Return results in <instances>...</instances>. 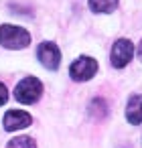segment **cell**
Returning a JSON list of instances; mask_svg holds the SVG:
<instances>
[{"label":"cell","instance_id":"obj_1","mask_svg":"<svg viewBox=\"0 0 142 148\" xmlns=\"http://www.w3.org/2000/svg\"><path fill=\"white\" fill-rule=\"evenodd\" d=\"M0 43L6 49H25L31 43L29 31L16 25H2L0 27Z\"/></svg>","mask_w":142,"mask_h":148},{"label":"cell","instance_id":"obj_2","mask_svg":"<svg viewBox=\"0 0 142 148\" xmlns=\"http://www.w3.org/2000/svg\"><path fill=\"white\" fill-rule=\"evenodd\" d=\"M41 95H43V83L37 77H25L23 81H19V85L14 89V97L27 106L37 103Z\"/></svg>","mask_w":142,"mask_h":148},{"label":"cell","instance_id":"obj_3","mask_svg":"<svg viewBox=\"0 0 142 148\" xmlns=\"http://www.w3.org/2000/svg\"><path fill=\"white\" fill-rule=\"evenodd\" d=\"M95 71H97V61L91 57H85V55L77 57L69 67V75L75 81H87L95 75Z\"/></svg>","mask_w":142,"mask_h":148},{"label":"cell","instance_id":"obj_4","mask_svg":"<svg viewBox=\"0 0 142 148\" xmlns=\"http://www.w3.org/2000/svg\"><path fill=\"white\" fill-rule=\"evenodd\" d=\"M37 57H39L41 65L45 69H49V71H55L61 65V51H59V47L55 43H49V41L41 43L39 49H37Z\"/></svg>","mask_w":142,"mask_h":148},{"label":"cell","instance_id":"obj_5","mask_svg":"<svg viewBox=\"0 0 142 148\" xmlns=\"http://www.w3.org/2000/svg\"><path fill=\"white\" fill-rule=\"evenodd\" d=\"M132 55H134V47H132V43H130L128 39H120V41L114 43L112 53H110V59H112V65H114L116 69H122L124 65L130 63Z\"/></svg>","mask_w":142,"mask_h":148},{"label":"cell","instance_id":"obj_6","mask_svg":"<svg viewBox=\"0 0 142 148\" xmlns=\"http://www.w3.org/2000/svg\"><path fill=\"white\" fill-rule=\"evenodd\" d=\"M31 122H33V118H31L27 112L10 110V112H6V116H4V130H8V132L23 130V128L31 126Z\"/></svg>","mask_w":142,"mask_h":148},{"label":"cell","instance_id":"obj_7","mask_svg":"<svg viewBox=\"0 0 142 148\" xmlns=\"http://www.w3.org/2000/svg\"><path fill=\"white\" fill-rule=\"evenodd\" d=\"M126 118L130 124L138 126L142 124V95L134 93L130 99H128V106H126Z\"/></svg>","mask_w":142,"mask_h":148},{"label":"cell","instance_id":"obj_8","mask_svg":"<svg viewBox=\"0 0 142 148\" xmlns=\"http://www.w3.org/2000/svg\"><path fill=\"white\" fill-rule=\"evenodd\" d=\"M110 114V108H108V101L104 97H95L89 101V116L95 118V120H104L106 116Z\"/></svg>","mask_w":142,"mask_h":148},{"label":"cell","instance_id":"obj_9","mask_svg":"<svg viewBox=\"0 0 142 148\" xmlns=\"http://www.w3.org/2000/svg\"><path fill=\"white\" fill-rule=\"evenodd\" d=\"M118 6V0H89V8L97 14L104 12H114Z\"/></svg>","mask_w":142,"mask_h":148},{"label":"cell","instance_id":"obj_10","mask_svg":"<svg viewBox=\"0 0 142 148\" xmlns=\"http://www.w3.org/2000/svg\"><path fill=\"white\" fill-rule=\"evenodd\" d=\"M6 148H37V142L29 136H16L6 144Z\"/></svg>","mask_w":142,"mask_h":148},{"label":"cell","instance_id":"obj_11","mask_svg":"<svg viewBox=\"0 0 142 148\" xmlns=\"http://www.w3.org/2000/svg\"><path fill=\"white\" fill-rule=\"evenodd\" d=\"M6 99H8V89H6L4 83H0V106H4Z\"/></svg>","mask_w":142,"mask_h":148},{"label":"cell","instance_id":"obj_12","mask_svg":"<svg viewBox=\"0 0 142 148\" xmlns=\"http://www.w3.org/2000/svg\"><path fill=\"white\" fill-rule=\"evenodd\" d=\"M138 57L142 59V41H140V45H138Z\"/></svg>","mask_w":142,"mask_h":148}]
</instances>
